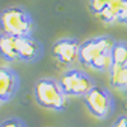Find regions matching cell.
I'll return each instance as SVG.
<instances>
[{"mask_svg": "<svg viewBox=\"0 0 127 127\" xmlns=\"http://www.w3.org/2000/svg\"><path fill=\"white\" fill-rule=\"evenodd\" d=\"M87 109L92 116L99 120H107L114 111V99L108 89L100 85H95L85 97H84Z\"/></svg>", "mask_w": 127, "mask_h": 127, "instance_id": "5b68a950", "label": "cell"}, {"mask_svg": "<svg viewBox=\"0 0 127 127\" xmlns=\"http://www.w3.org/2000/svg\"><path fill=\"white\" fill-rule=\"evenodd\" d=\"M112 61L113 65L127 66V42L116 41L112 48Z\"/></svg>", "mask_w": 127, "mask_h": 127, "instance_id": "8fae6325", "label": "cell"}, {"mask_svg": "<svg viewBox=\"0 0 127 127\" xmlns=\"http://www.w3.org/2000/svg\"><path fill=\"white\" fill-rule=\"evenodd\" d=\"M109 85L121 92H127V66L113 65L108 71Z\"/></svg>", "mask_w": 127, "mask_h": 127, "instance_id": "30bf717a", "label": "cell"}, {"mask_svg": "<svg viewBox=\"0 0 127 127\" xmlns=\"http://www.w3.org/2000/svg\"><path fill=\"white\" fill-rule=\"evenodd\" d=\"M59 84L67 97H85L95 87V83L87 72L80 69H69L61 74Z\"/></svg>", "mask_w": 127, "mask_h": 127, "instance_id": "277c9868", "label": "cell"}, {"mask_svg": "<svg viewBox=\"0 0 127 127\" xmlns=\"http://www.w3.org/2000/svg\"><path fill=\"white\" fill-rule=\"evenodd\" d=\"M0 127H26V125L19 118H8L0 123Z\"/></svg>", "mask_w": 127, "mask_h": 127, "instance_id": "9a60e30c", "label": "cell"}, {"mask_svg": "<svg viewBox=\"0 0 127 127\" xmlns=\"http://www.w3.org/2000/svg\"><path fill=\"white\" fill-rule=\"evenodd\" d=\"M0 31H1V29H0ZM0 34H1V33H0Z\"/></svg>", "mask_w": 127, "mask_h": 127, "instance_id": "e0dca14e", "label": "cell"}, {"mask_svg": "<svg viewBox=\"0 0 127 127\" xmlns=\"http://www.w3.org/2000/svg\"><path fill=\"white\" fill-rule=\"evenodd\" d=\"M17 39L18 37H13L5 33L0 34V56L8 62L19 61Z\"/></svg>", "mask_w": 127, "mask_h": 127, "instance_id": "9c48e42d", "label": "cell"}, {"mask_svg": "<svg viewBox=\"0 0 127 127\" xmlns=\"http://www.w3.org/2000/svg\"><path fill=\"white\" fill-rule=\"evenodd\" d=\"M112 127H127V116L122 114L120 117H117L112 123Z\"/></svg>", "mask_w": 127, "mask_h": 127, "instance_id": "2e32d148", "label": "cell"}, {"mask_svg": "<svg viewBox=\"0 0 127 127\" xmlns=\"http://www.w3.org/2000/svg\"><path fill=\"white\" fill-rule=\"evenodd\" d=\"M18 47V59L23 62H34L42 56V46L32 36L18 37L17 39Z\"/></svg>", "mask_w": 127, "mask_h": 127, "instance_id": "ba28073f", "label": "cell"}, {"mask_svg": "<svg viewBox=\"0 0 127 127\" xmlns=\"http://www.w3.org/2000/svg\"><path fill=\"white\" fill-rule=\"evenodd\" d=\"M117 23L127 24V0H121V5L117 15Z\"/></svg>", "mask_w": 127, "mask_h": 127, "instance_id": "5bb4252c", "label": "cell"}, {"mask_svg": "<svg viewBox=\"0 0 127 127\" xmlns=\"http://www.w3.org/2000/svg\"><path fill=\"white\" fill-rule=\"evenodd\" d=\"M33 95L42 108L61 112L67 108V95L62 92L57 80L50 78L38 79L33 87Z\"/></svg>", "mask_w": 127, "mask_h": 127, "instance_id": "7a4b0ae2", "label": "cell"}, {"mask_svg": "<svg viewBox=\"0 0 127 127\" xmlns=\"http://www.w3.org/2000/svg\"><path fill=\"white\" fill-rule=\"evenodd\" d=\"M121 5V0H111L108 6L98 15L104 23H114L117 22V15H118V9Z\"/></svg>", "mask_w": 127, "mask_h": 127, "instance_id": "7c38bea8", "label": "cell"}, {"mask_svg": "<svg viewBox=\"0 0 127 127\" xmlns=\"http://www.w3.org/2000/svg\"><path fill=\"white\" fill-rule=\"evenodd\" d=\"M33 28V19L23 8L10 6L4 9L0 14L1 33L13 37H27L32 34Z\"/></svg>", "mask_w": 127, "mask_h": 127, "instance_id": "3957f363", "label": "cell"}, {"mask_svg": "<svg viewBox=\"0 0 127 127\" xmlns=\"http://www.w3.org/2000/svg\"><path fill=\"white\" fill-rule=\"evenodd\" d=\"M80 42L74 38H61L56 41L51 47V54L60 64L70 66L79 60Z\"/></svg>", "mask_w": 127, "mask_h": 127, "instance_id": "8992f818", "label": "cell"}, {"mask_svg": "<svg viewBox=\"0 0 127 127\" xmlns=\"http://www.w3.org/2000/svg\"><path fill=\"white\" fill-rule=\"evenodd\" d=\"M114 39L111 36H98L80 43L79 62L95 71H109L113 66L112 48Z\"/></svg>", "mask_w": 127, "mask_h": 127, "instance_id": "6da1fadb", "label": "cell"}, {"mask_svg": "<svg viewBox=\"0 0 127 127\" xmlns=\"http://www.w3.org/2000/svg\"><path fill=\"white\" fill-rule=\"evenodd\" d=\"M109 3H111V0H89V6L94 14L99 15L108 6Z\"/></svg>", "mask_w": 127, "mask_h": 127, "instance_id": "4fadbf2b", "label": "cell"}, {"mask_svg": "<svg viewBox=\"0 0 127 127\" xmlns=\"http://www.w3.org/2000/svg\"><path fill=\"white\" fill-rule=\"evenodd\" d=\"M19 88L17 72L8 66H0V105L12 99Z\"/></svg>", "mask_w": 127, "mask_h": 127, "instance_id": "52a82bcc", "label": "cell"}]
</instances>
